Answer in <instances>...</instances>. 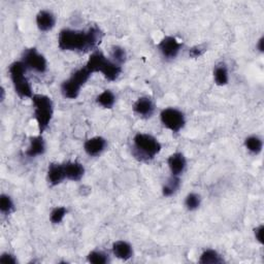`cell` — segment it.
Returning a JSON list of instances; mask_svg holds the SVG:
<instances>
[{"label": "cell", "instance_id": "6da1fadb", "mask_svg": "<svg viewBox=\"0 0 264 264\" xmlns=\"http://www.w3.org/2000/svg\"><path fill=\"white\" fill-rule=\"evenodd\" d=\"M102 37L103 32L96 26L88 30L63 29L58 36V47L62 51L85 53L96 49Z\"/></svg>", "mask_w": 264, "mask_h": 264}, {"label": "cell", "instance_id": "7a4b0ae2", "mask_svg": "<svg viewBox=\"0 0 264 264\" xmlns=\"http://www.w3.org/2000/svg\"><path fill=\"white\" fill-rule=\"evenodd\" d=\"M161 151V144L151 135L138 134L134 138L132 154L141 161H150Z\"/></svg>", "mask_w": 264, "mask_h": 264}, {"label": "cell", "instance_id": "3957f363", "mask_svg": "<svg viewBox=\"0 0 264 264\" xmlns=\"http://www.w3.org/2000/svg\"><path fill=\"white\" fill-rule=\"evenodd\" d=\"M86 67L92 73L101 72L103 76L111 82L116 81L122 72V66L108 59L100 51H96L90 56Z\"/></svg>", "mask_w": 264, "mask_h": 264}, {"label": "cell", "instance_id": "277c9868", "mask_svg": "<svg viewBox=\"0 0 264 264\" xmlns=\"http://www.w3.org/2000/svg\"><path fill=\"white\" fill-rule=\"evenodd\" d=\"M31 99L34 107V117L37 122L38 130L42 134L52 121L54 104L49 96L43 94H34Z\"/></svg>", "mask_w": 264, "mask_h": 264}, {"label": "cell", "instance_id": "5b68a950", "mask_svg": "<svg viewBox=\"0 0 264 264\" xmlns=\"http://www.w3.org/2000/svg\"><path fill=\"white\" fill-rule=\"evenodd\" d=\"M92 75V72L86 66L76 69L68 80L61 85V92L65 98L75 99L81 92L82 87L88 82Z\"/></svg>", "mask_w": 264, "mask_h": 264}, {"label": "cell", "instance_id": "8992f818", "mask_svg": "<svg viewBox=\"0 0 264 264\" xmlns=\"http://www.w3.org/2000/svg\"><path fill=\"white\" fill-rule=\"evenodd\" d=\"M27 67L22 61H15L10 66V74L16 93L21 98H32L33 91L26 77Z\"/></svg>", "mask_w": 264, "mask_h": 264}, {"label": "cell", "instance_id": "52a82bcc", "mask_svg": "<svg viewBox=\"0 0 264 264\" xmlns=\"http://www.w3.org/2000/svg\"><path fill=\"white\" fill-rule=\"evenodd\" d=\"M160 119L164 127L174 132V134H177V132L183 129L186 123L184 114L181 111L173 108L163 110L160 114Z\"/></svg>", "mask_w": 264, "mask_h": 264}, {"label": "cell", "instance_id": "ba28073f", "mask_svg": "<svg viewBox=\"0 0 264 264\" xmlns=\"http://www.w3.org/2000/svg\"><path fill=\"white\" fill-rule=\"evenodd\" d=\"M21 61L25 64L27 69H31L39 73L46 72L48 68V63L45 56L41 55L35 48L25 50Z\"/></svg>", "mask_w": 264, "mask_h": 264}, {"label": "cell", "instance_id": "9c48e42d", "mask_svg": "<svg viewBox=\"0 0 264 264\" xmlns=\"http://www.w3.org/2000/svg\"><path fill=\"white\" fill-rule=\"evenodd\" d=\"M183 48V43L173 36H165L158 45V49L162 56L168 60L174 59Z\"/></svg>", "mask_w": 264, "mask_h": 264}, {"label": "cell", "instance_id": "30bf717a", "mask_svg": "<svg viewBox=\"0 0 264 264\" xmlns=\"http://www.w3.org/2000/svg\"><path fill=\"white\" fill-rule=\"evenodd\" d=\"M167 164H168V167L170 169L171 175L180 177V175L183 174V172L185 171L187 161H186L185 156L182 153L177 152V153H174V154H172L168 157Z\"/></svg>", "mask_w": 264, "mask_h": 264}, {"label": "cell", "instance_id": "8fae6325", "mask_svg": "<svg viewBox=\"0 0 264 264\" xmlns=\"http://www.w3.org/2000/svg\"><path fill=\"white\" fill-rule=\"evenodd\" d=\"M134 112L145 119H149L155 112V104L149 97H140L134 104Z\"/></svg>", "mask_w": 264, "mask_h": 264}, {"label": "cell", "instance_id": "7c38bea8", "mask_svg": "<svg viewBox=\"0 0 264 264\" xmlns=\"http://www.w3.org/2000/svg\"><path fill=\"white\" fill-rule=\"evenodd\" d=\"M105 148H107V141L101 137H95V138L89 139L84 144L85 152L91 157L100 155L105 150Z\"/></svg>", "mask_w": 264, "mask_h": 264}, {"label": "cell", "instance_id": "4fadbf2b", "mask_svg": "<svg viewBox=\"0 0 264 264\" xmlns=\"http://www.w3.org/2000/svg\"><path fill=\"white\" fill-rule=\"evenodd\" d=\"M55 24H56V18L52 12L42 10L37 14L36 25L40 31L42 32L50 31L55 27Z\"/></svg>", "mask_w": 264, "mask_h": 264}, {"label": "cell", "instance_id": "5bb4252c", "mask_svg": "<svg viewBox=\"0 0 264 264\" xmlns=\"http://www.w3.org/2000/svg\"><path fill=\"white\" fill-rule=\"evenodd\" d=\"M66 179L64 164L51 163L48 168V181L51 186H57Z\"/></svg>", "mask_w": 264, "mask_h": 264}, {"label": "cell", "instance_id": "9a60e30c", "mask_svg": "<svg viewBox=\"0 0 264 264\" xmlns=\"http://www.w3.org/2000/svg\"><path fill=\"white\" fill-rule=\"evenodd\" d=\"M64 170L66 179L69 181H80L85 173L83 164L76 161H69L64 163Z\"/></svg>", "mask_w": 264, "mask_h": 264}, {"label": "cell", "instance_id": "2e32d148", "mask_svg": "<svg viewBox=\"0 0 264 264\" xmlns=\"http://www.w3.org/2000/svg\"><path fill=\"white\" fill-rule=\"evenodd\" d=\"M113 253L114 255L124 261L129 260L132 256H134V249H132V246L125 242V241H117L113 244Z\"/></svg>", "mask_w": 264, "mask_h": 264}, {"label": "cell", "instance_id": "e0dca14e", "mask_svg": "<svg viewBox=\"0 0 264 264\" xmlns=\"http://www.w3.org/2000/svg\"><path fill=\"white\" fill-rule=\"evenodd\" d=\"M46 152V144L43 141L42 137H33L30 139V145L29 148L26 151V155L30 158L37 157L42 155Z\"/></svg>", "mask_w": 264, "mask_h": 264}, {"label": "cell", "instance_id": "ac0fdd59", "mask_svg": "<svg viewBox=\"0 0 264 264\" xmlns=\"http://www.w3.org/2000/svg\"><path fill=\"white\" fill-rule=\"evenodd\" d=\"M214 78L215 83L218 86H225L228 84L229 81V75H228V70L225 64L221 63L216 65L214 69Z\"/></svg>", "mask_w": 264, "mask_h": 264}, {"label": "cell", "instance_id": "d6986e66", "mask_svg": "<svg viewBox=\"0 0 264 264\" xmlns=\"http://www.w3.org/2000/svg\"><path fill=\"white\" fill-rule=\"evenodd\" d=\"M223 262H224V260H223L222 256L220 255L217 251L212 250V249L203 251L199 258V263H201V264H219V263H223Z\"/></svg>", "mask_w": 264, "mask_h": 264}, {"label": "cell", "instance_id": "ffe728a7", "mask_svg": "<svg viewBox=\"0 0 264 264\" xmlns=\"http://www.w3.org/2000/svg\"><path fill=\"white\" fill-rule=\"evenodd\" d=\"M181 186V179L180 177H175V175H171V177L166 181V183L163 185L162 188V194L165 197H169L173 195L175 192L179 190Z\"/></svg>", "mask_w": 264, "mask_h": 264}, {"label": "cell", "instance_id": "44dd1931", "mask_svg": "<svg viewBox=\"0 0 264 264\" xmlns=\"http://www.w3.org/2000/svg\"><path fill=\"white\" fill-rule=\"evenodd\" d=\"M96 102L104 109H112L116 102V96L112 91L104 90L96 97Z\"/></svg>", "mask_w": 264, "mask_h": 264}, {"label": "cell", "instance_id": "7402d4cb", "mask_svg": "<svg viewBox=\"0 0 264 264\" xmlns=\"http://www.w3.org/2000/svg\"><path fill=\"white\" fill-rule=\"evenodd\" d=\"M245 147L250 153H252L254 155H258L262 151L263 143L260 138H258L256 136H251L246 139Z\"/></svg>", "mask_w": 264, "mask_h": 264}, {"label": "cell", "instance_id": "603a6c76", "mask_svg": "<svg viewBox=\"0 0 264 264\" xmlns=\"http://www.w3.org/2000/svg\"><path fill=\"white\" fill-rule=\"evenodd\" d=\"M88 262L93 264H107L110 262L109 255L102 251H92L87 256Z\"/></svg>", "mask_w": 264, "mask_h": 264}, {"label": "cell", "instance_id": "cb8c5ba5", "mask_svg": "<svg viewBox=\"0 0 264 264\" xmlns=\"http://www.w3.org/2000/svg\"><path fill=\"white\" fill-rule=\"evenodd\" d=\"M111 58H112V61L115 62L116 64L122 65L123 63H125L126 58H127L125 49H123L122 47H119V46H114L111 51Z\"/></svg>", "mask_w": 264, "mask_h": 264}, {"label": "cell", "instance_id": "d4e9b609", "mask_svg": "<svg viewBox=\"0 0 264 264\" xmlns=\"http://www.w3.org/2000/svg\"><path fill=\"white\" fill-rule=\"evenodd\" d=\"M15 204L12 198L7 194H2L0 196V212L4 215H10L14 212Z\"/></svg>", "mask_w": 264, "mask_h": 264}, {"label": "cell", "instance_id": "484cf974", "mask_svg": "<svg viewBox=\"0 0 264 264\" xmlns=\"http://www.w3.org/2000/svg\"><path fill=\"white\" fill-rule=\"evenodd\" d=\"M66 214H67L66 207H64V206L55 207L51 213V217H50L51 222L53 224H60L63 221V219L66 216Z\"/></svg>", "mask_w": 264, "mask_h": 264}, {"label": "cell", "instance_id": "4316f807", "mask_svg": "<svg viewBox=\"0 0 264 264\" xmlns=\"http://www.w3.org/2000/svg\"><path fill=\"white\" fill-rule=\"evenodd\" d=\"M201 202V198L200 195L196 194V193H190L187 195L186 199H185V205L189 210H195L199 207Z\"/></svg>", "mask_w": 264, "mask_h": 264}, {"label": "cell", "instance_id": "83f0119b", "mask_svg": "<svg viewBox=\"0 0 264 264\" xmlns=\"http://www.w3.org/2000/svg\"><path fill=\"white\" fill-rule=\"evenodd\" d=\"M205 51H206V48L204 47V45H199L191 48L189 51V55L191 58H198L202 56L205 53Z\"/></svg>", "mask_w": 264, "mask_h": 264}, {"label": "cell", "instance_id": "f1b7e54d", "mask_svg": "<svg viewBox=\"0 0 264 264\" xmlns=\"http://www.w3.org/2000/svg\"><path fill=\"white\" fill-rule=\"evenodd\" d=\"M0 263L2 264H17V258L11 253H4L0 256Z\"/></svg>", "mask_w": 264, "mask_h": 264}, {"label": "cell", "instance_id": "f546056e", "mask_svg": "<svg viewBox=\"0 0 264 264\" xmlns=\"http://www.w3.org/2000/svg\"><path fill=\"white\" fill-rule=\"evenodd\" d=\"M263 231H264L263 225H260V226L256 227L255 230H254L255 237H256V240H257L261 245H263V243H264V242H263Z\"/></svg>", "mask_w": 264, "mask_h": 264}, {"label": "cell", "instance_id": "4dcf8cb0", "mask_svg": "<svg viewBox=\"0 0 264 264\" xmlns=\"http://www.w3.org/2000/svg\"><path fill=\"white\" fill-rule=\"evenodd\" d=\"M263 43H264V38L261 37L259 40H258V43H257V49L259 50V52H263Z\"/></svg>", "mask_w": 264, "mask_h": 264}, {"label": "cell", "instance_id": "1f68e13d", "mask_svg": "<svg viewBox=\"0 0 264 264\" xmlns=\"http://www.w3.org/2000/svg\"><path fill=\"white\" fill-rule=\"evenodd\" d=\"M5 100V89L4 88H2V101Z\"/></svg>", "mask_w": 264, "mask_h": 264}]
</instances>
